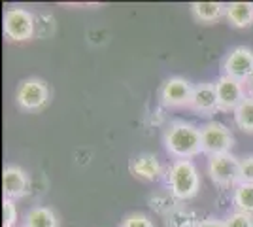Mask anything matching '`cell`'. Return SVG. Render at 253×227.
<instances>
[{"mask_svg": "<svg viewBox=\"0 0 253 227\" xmlns=\"http://www.w3.org/2000/svg\"><path fill=\"white\" fill-rule=\"evenodd\" d=\"M163 144L174 159H193L202 153L201 127L183 119L170 121L163 133Z\"/></svg>", "mask_w": 253, "mask_h": 227, "instance_id": "cell-1", "label": "cell"}, {"mask_svg": "<svg viewBox=\"0 0 253 227\" xmlns=\"http://www.w3.org/2000/svg\"><path fill=\"white\" fill-rule=\"evenodd\" d=\"M193 87L195 84H191L189 80H185L181 76H170L159 87V100L167 108L189 106Z\"/></svg>", "mask_w": 253, "mask_h": 227, "instance_id": "cell-7", "label": "cell"}, {"mask_svg": "<svg viewBox=\"0 0 253 227\" xmlns=\"http://www.w3.org/2000/svg\"><path fill=\"white\" fill-rule=\"evenodd\" d=\"M234 123L244 133H253V97H246L242 104L232 112Z\"/></svg>", "mask_w": 253, "mask_h": 227, "instance_id": "cell-17", "label": "cell"}, {"mask_svg": "<svg viewBox=\"0 0 253 227\" xmlns=\"http://www.w3.org/2000/svg\"><path fill=\"white\" fill-rule=\"evenodd\" d=\"M199 227H225V220H217V218H204Z\"/></svg>", "mask_w": 253, "mask_h": 227, "instance_id": "cell-25", "label": "cell"}, {"mask_svg": "<svg viewBox=\"0 0 253 227\" xmlns=\"http://www.w3.org/2000/svg\"><path fill=\"white\" fill-rule=\"evenodd\" d=\"M21 227H59V218L49 206H32L23 216Z\"/></svg>", "mask_w": 253, "mask_h": 227, "instance_id": "cell-15", "label": "cell"}, {"mask_svg": "<svg viewBox=\"0 0 253 227\" xmlns=\"http://www.w3.org/2000/svg\"><path fill=\"white\" fill-rule=\"evenodd\" d=\"M128 171L130 174L142 180V182H155L161 176H165V171H163V165L159 161V157L155 153H138L130 159V165H128Z\"/></svg>", "mask_w": 253, "mask_h": 227, "instance_id": "cell-12", "label": "cell"}, {"mask_svg": "<svg viewBox=\"0 0 253 227\" xmlns=\"http://www.w3.org/2000/svg\"><path fill=\"white\" fill-rule=\"evenodd\" d=\"M202 136V153H206L208 157L223 155V153H231L234 146V135L231 129L221 123V121H206L201 127Z\"/></svg>", "mask_w": 253, "mask_h": 227, "instance_id": "cell-3", "label": "cell"}, {"mask_svg": "<svg viewBox=\"0 0 253 227\" xmlns=\"http://www.w3.org/2000/svg\"><path fill=\"white\" fill-rule=\"evenodd\" d=\"M119 227H155V226H153L151 218L146 216V214H142V212H130V214H126L123 218V222H121Z\"/></svg>", "mask_w": 253, "mask_h": 227, "instance_id": "cell-21", "label": "cell"}, {"mask_svg": "<svg viewBox=\"0 0 253 227\" xmlns=\"http://www.w3.org/2000/svg\"><path fill=\"white\" fill-rule=\"evenodd\" d=\"M215 93H217V104L219 112H234L242 104V100L248 97L246 86L242 82L234 80L231 76H219L215 82Z\"/></svg>", "mask_w": 253, "mask_h": 227, "instance_id": "cell-9", "label": "cell"}, {"mask_svg": "<svg viewBox=\"0 0 253 227\" xmlns=\"http://www.w3.org/2000/svg\"><path fill=\"white\" fill-rule=\"evenodd\" d=\"M225 17L234 29H248L253 25V2H231L227 4Z\"/></svg>", "mask_w": 253, "mask_h": 227, "instance_id": "cell-13", "label": "cell"}, {"mask_svg": "<svg viewBox=\"0 0 253 227\" xmlns=\"http://www.w3.org/2000/svg\"><path fill=\"white\" fill-rule=\"evenodd\" d=\"M201 222L202 220L197 216V212L183 203H178V206H174V210L165 218L167 227H199Z\"/></svg>", "mask_w": 253, "mask_h": 227, "instance_id": "cell-16", "label": "cell"}, {"mask_svg": "<svg viewBox=\"0 0 253 227\" xmlns=\"http://www.w3.org/2000/svg\"><path fill=\"white\" fill-rule=\"evenodd\" d=\"M4 34L11 42H27L36 34V15L25 8H8L4 11Z\"/></svg>", "mask_w": 253, "mask_h": 227, "instance_id": "cell-4", "label": "cell"}, {"mask_svg": "<svg viewBox=\"0 0 253 227\" xmlns=\"http://www.w3.org/2000/svg\"><path fill=\"white\" fill-rule=\"evenodd\" d=\"M165 184L169 193L179 203L195 199L201 191V174L197 165L191 159H174L165 169Z\"/></svg>", "mask_w": 253, "mask_h": 227, "instance_id": "cell-2", "label": "cell"}, {"mask_svg": "<svg viewBox=\"0 0 253 227\" xmlns=\"http://www.w3.org/2000/svg\"><path fill=\"white\" fill-rule=\"evenodd\" d=\"M15 102L23 112H38L49 102V87L40 78H27L15 91Z\"/></svg>", "mask_w": 253, "mask_h": 227, "instance_id": "cell-6", "label": "cell"}, {"mask_svg": "<svg viewBox=\"0 0 253 227\" xmlns=\"http://www.w3.org/2000/svg\"><path fill=\"white\" fill-rule=\"evenodd\" d=\"M223 74L246 84L253 76V49L246 45L232 47L223 61Z\"/></svg>", "mask_w": 253, "mask_h": 227, "instance_id": "cell-8", "label": "cell"}, {"mask_svg": "<svg viewBox=\"0 0 253 227\" xmlns=\"http://www.w3.org/2000/svg\"><path fill=\"white\" fill-rule=\"evenodd\" d=\"M47 23H49V25L55 23L53 15H49V13L36 15V34H34V36H38V38H47V36L53 33V29H55V27H47Z\"/></svg>", "mask_w": 253, "mask_h": 227, "instance_id": "cell-22", "label": "cell"}, {"mask_svg": "<svg viewBox=\"0 0 253 227\" xmlns=\"http://www.w3.org/2000/svg\"><path fill=\"white\" fill-rule=\"evenodd\" d=\"M246 86V93H248V97H253V76L244 84Z\"/></svg>", "mask_w": 253, "mask_h": 227, "instance_id": "cell-26", "label": "cell"}, {"mask_svg": "<svg viewBox=\"0 0 253 227\" xmlns=\"http://www.w3.org/2000/svg\"><path fill=\"white\" fill-rule=\"evenodd\" d=\"M187 108H191L197 116H202V118H210L215 112H219L215 84H211V82L195 84L193 95H191L189 106H187Z\"/></svg>", "mask_w": 253, "mask_h": 227, "instance_id": "cell-10", "label": "cell"}, {"mask_svg": "<svg viewBox=\"0 0 253 227\" xmlns=\"http://www.w3.org/2000/svg\"><path fill=\"white\" fill-rule=\"evenodd\" d=\"M17 224V205L11 199H4L2 203V227H15Z\"/></svg>", "mask_w": 253, "mask_h": 227, "instance_id": "cell-20", "label": "cell"}, {"mask_svg": "<svg viewBox=\"0 0 253 227\" xmlns=\"http://www.w3.org/2000/svg\"><path fill=\"white\" fill-rule=\"evenodd\" d=\"M189 8L197 21L210 25V23H215L221 17H225L227 4H223V2H193Z\"/></svg>", "mask_w": 253, "mask_h": 227, "instance_id": "cell-14", "label": "cell"}, {"mask_svg": "<svg viewBox=\"0 0 253 227\" xmlns=\"http://www.w3.org/2000/svg\"><path fill=\"white\" fill-rule=\"evenodd\" d=\"M232 201H234L236 210L253 216V184H242L240 182L232 191Z\"/></svg>", "mask_w": 253, "mask_h": 227, "instance_id": "cell-18", "label": "cell"}, {"mask_svg": "<svg viewBox=\"0 0 253 227\" xmlns=\"http://www.w3.org/2000/svg\"><path fill=\"white\" fill-rule=\"evenodd\" d=\"M179 201H176L170 193H155L149 197V208L153 212L161 214L163 218H167L174 210V206H178Z\"/></svg>", "mask_w": 253, "mask_h": 227, "instance_id": "cell-19", "label": "cell"}, {"mask_svg": "<svg viewBox=\"0 0 253 227\" xmlns=\"http://www.w3.org/2000/svg\"><path fill=\"white\" fill-rule=\"evenodd\" d=\"M2 191L4 199H23L31 191V178L29 174L17 165H8L2 171Z\"/></svg>", "mask_w": 253, "mask_h": 227, "instance_id": "cell-11", "label": "cell"}, {"mask_svg": "<svg viewBox=\"0 0 253 227\" xmlns=\"http://www.w3.org/2000/svg\"><path fill=\"white\" fill-rule=\"evenodd\" d=\"M240 182L253 184V153L240 159Z\"/></svg>", "mask_w": 253, "mask_h": 227, "instance_id": "cell-24", "label": "cell"}, {"mask_svg": "<svg viewBox=\"0 0 253 227\" xmlns=\"http://www.w3.org/2000/svg\"><path fill=\"white\" fill-rule=\"evenodd\" d=\"M208 176L219 187H236L240 184V159L232 153L208 157Z\"/></svg>", "mask_w": 253, "mask_h": 227, "instance_id": "cell-5", "label": "cell"}, {"mask_svg": "<svg viewBox=\"0 0 253 227\" xmlns=\"http://www.w3.org/2000/svg\"><path fill=\"white\" fill-rule=\"evenodd\" d=\"M225 227H253V216L236 210L234 214L225 220Z\"/></svg>", "mask_w": 253, "mask_h": 227, "instance_id": "cell-23", "label": "cell"}]
</instances>
